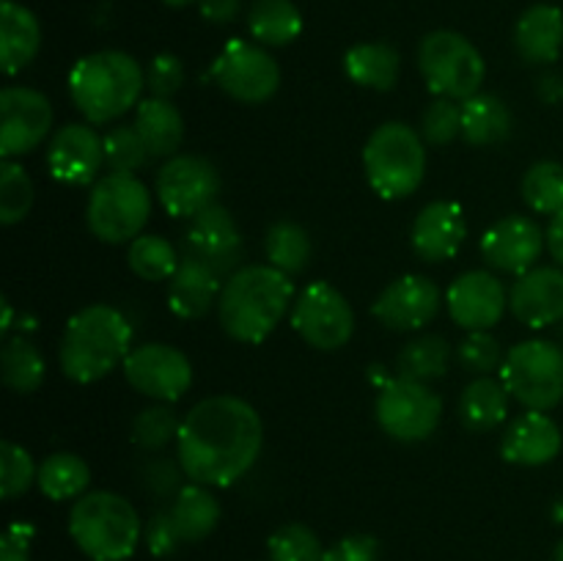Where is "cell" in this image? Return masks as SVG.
Masks as SVG:
<instances>
[{"mask_svg":"<svg viewBox=\"0 0 563 561\" xmlns=\"http://www.w3.org/2000/svg\"><path fill=\"white\" fill-rule=\"evenodd\" d=\"M69 534L93 561H124L143 537L135 506L119 493L93 490L80 495L69 512Z\"/></svg>","mask_w":563,"mask_h":561,"instance_id":"cell-5","label":"cell"},{"mask_svg":"<svg viewBox=\"0 0 563 561\" xmlns=\"http://www.w3.org/2000/svg\"><path fill=\"white\" fill-rule=\"evenodd\" d=\"M511 394L506 385L495 377H478L462 391L460 418L473 432H489L498 429L509 418Z\"/></svg>","mask_w":563,"mask_h":561,"instance_id":"cell-29","label":"cell"},{"mask_svg":"<svg viewBox=\"0 0 563 561\" xmlns=\"http://www.w3.org/2000/svg\"><path fill=\"white\" fill-rule=\"evenodd\" d=\"M146 72L121 50L82 55L69 72V97L91 124H104L141 105Z\"/></svg>","mask_w":563,"mask_h":561,"instance_id":"cell-4","label":"cell"},{"mask_svg":"<svg viewBox=\"0 0 563 561\" xmlns=\"http://www.w3.org/2000/svg\"><path fill=\"white\" fill-rule=\"evenodd\" d=\"M33 207V182L14 160L0 163V220L14 226L27 218Z\"/></svg>","mask_w":563,"mask_h":561,"instance_id":"cell-39","label":"cell"},{"mask_svg":"<svg viewBox=\"0 0 563 561\" xmlns=\"http://www.w3.org/2000/svg\"><path fill=\"white\" fill-rule=\"evenodd\" d=\"M445 306H449L451 319L460 328L489 330L500 322L509 306L504 284L487 270H471L462 273L445 292Z\"/></svg>","mask_w":563,"mask_h":561,"instance_id":"cell-18","label":"cell"},{"mask_svg":"<svg viewBox=\"0 0 563 561\" xmlns=\"http://www.w3.org/2000/svg\"><path fill=\"white\" fill-rule=\"evenodd\" d=\"M181 82H185V64L174 53L154 55L146 69V86L152 97L170 99L179 91Z\"/></svg>","mask_w":563,"mask_h":561,"instance_id":"cell-46","label":"cell"},{"mask_svg":"<svg viewBox=\"0 0 563 561\" xmlns=\"http://www.w3.org/2000/svg\"><path fill=\"white\" fill-rule=\"evenodd\" d=\"M0 372H3V383L14 394H33L42 388L47 366H44L42 352L25 336H14L5 341L0 352Z\"/></svg>","mask_w":563,"mask_h":561,"instance_id":"cell-36","label":"cell"},{"mask_svg":"<svg viewBox=\"0 0 563 561\" xmlns=\"http://www.w3.org/2000/svg\"><path fill=\"white\" fill-rule=\"evenodd\" d=\"M539 97L548 105H555L563 99V77L559 75H544L542 82H539Z\"/></svg>","mask_w":563,"mask_h":561,"instance_id":"cell-53","label":"cell"},{"mask_svg":"<svg viewBox=\"0 0 563 561\" xmlns=\"http://www.w3.org/2000/svg\"><path fill=\"white\" fill-rule=\"evenodd\" d=\"M561 451V429L548 413L528 410L506 427L500 438V454L506 462L522 468L548 465Z\"/></svg>","mask_w":563,"mask_h":561,"instance_id":"cell-23","label":"cell"},{"mask_svg":"<svg viewBox=\"0 0 563 561\" xmlns=\"http://www.w3.org/2000/svg\"><path fill=\"white\" fill-rule=\"evenodd\" d=\"M517 53L528 64H553L563 47V11L559 6L537 3L522 11L515 31Z\"/></svg>","mask_w":563,"mask_h":561,"instance_id":"cell-24","label":"cell"},{"mask_svg":"<svg viewBox=\"0 0 563 561\" xmlns=\"http://www.w3.org/2000/svg\"><path fill=\"white\" fill-rule=\"evenodd\" d=\"M511 110L495 94H482L462 102V138L473 146H495L511 135Z\"/></svg>","mask_w":563,"mask_h":561,"instance_id":"cell-28","label":"cell"},{"mask_svg":"<svg viewBox=\"0 0 563 561\" xmlns=\"http://www.w3.org/2000/svg\"><path fill=\"white\" fill-rule=\"evenodd\" d=\"M146 479L152 484L154 493L168 495L176 490V471L170 462H154V465L146 468Z\"/></svg>","mask_w":563,"mask_h":561,"instance_id":"cell-51","label":"cell"},{"mask_svg":"<svg viewBox=\"0 0 563 561\" xmlns=\"http://www.w3.org/2000/svg\"><path fill=\"white\" fill-rule=\"evenodd\" d=\"M555 520L563 522V498L559 501V506H555Z\"/></svg>","mask_w":563,"mask_h":561,"instance_id":"cell-57","label":"cell"},{"mask_svg":"<svg viewBox=\"0 0 563 561\" xmlns=\"http://www.w3.org/2000/svg\"><path fill=\"white\" fill-rule=\"evenodd\" d=\"M377 424L399 443H421L432 438L443 418V402L427 383L394 377L379 388Z\"/></svg>","mask_w":563,"mask_h":561,"instance_id":"cell-10","label":"cell"},{"mask_svg":"<svg viewBox=\"0 0 563 561\" xmlns=\"http://www.w3.org/2000/svg\"><path fill=\"white\" fill-rule=\"evenodd\" d=\"M165 6H170V9H185V6L196 3V0H163Z\"/></svg>","mask_w":563,"mask_h":561,"instance_id":"cell-55","label":"cell"},{"mask_svg":"<svg viewBox=\"0 0 563 561\" xmlns=\"http://www.w3.org/2000/svg\"><path fill=\"white\" fill-rule=\"evenodd\" d=\"M242 253H245V245H242V234L236 229L234 215L220 207V204L203 209L187 226L185 256L201 262L203 267L218 273L220 278L234 275L240 270Z\"/></svg>","mask_w":563,"mask_h":561,"instance_id":"cell-16","label":"cell"},{"mask_svg":"<svg viewBox=\"0 0 563 561\" xmlns=\"http://www.w3.org/2000/svg\"><path fill=\"white\" fill-rule=\"evenodd\" d=\"M522 198L533 212H563V165L555 160H539L522 176Z\"/></svg>","mask_w":563,"mask_h":561,"instance_id":"cell-38","label":"cell"},{"mask_svg":"<svg viewBox=\"0 0 563 561\" xmlns=\"http://www.w3.org/2000/svg\"><path fill=\"white\" fill-rule=\"evenodd\" d=\"M220 275L185 256L168 280V308L181 319H198L220 300Z\"/></svg>","mask_w":563,"mask_h":561,"instance_id":"cell-26","label":"cell"},{"mask_svg":"<svg viewBox=\"0 0 563 561\" xmlns=\"http://www.w3.org/2000/svg\"><path fill=\"white\" fill-rule=\"evenodd\" d=\"M467 237L465 212L456 201H432L412 220L410 245L423 262H449Z\"/></svg>","mask_w":563,"mask_h":561,"instance_id":"cell-22","label":"cell"},{"mask_svg":"<svg viewBox=\"0 0 563 561\" xmlns=\"http://www.w3.org/2000/svg\"><path fill=\"white\" fill-rule=\"evenodd\" d=\"M460 132H462V105H456L454 99L438 97L427 110H423L421 135L427 138L432 146H445V143L454 141Z\"/></svg>","mask_w":563,"mask_h":561,"instance_id":"cell-45","label":"cell"},{"mask_svg":"<svg viewBox=\"0 0 563 561\" xmlns=\"http://www.w3.org/2000/svg\"><path fill=\"white\" fill-rule=\"evenodd\" d=\"M418 69L434 97L454 99V102L476 97L487 75V64L476 44L456 31L427 33L418 47Z\"/></svg>","mask_w":563,"mask_h":561,"instance_id":"cell-8","label":"cell"},{"mask_svg":"<svg viewBox=\"0 0 563 561\" xmlns=\"http://www.w3.org/2000/svg\"><path fill=\"white\" fill-rule=\"evenodd\" d=\"M181 421L176 418V413L168 405H152L143 407L141 413L132 421V440H135L141 449L146 451H159L170 443V440L179 438Z\"/></svg>","mask_w":563,"mask_h":561,"instance_id":"cell-42","label":"cell"},{"mask_svg":"<svg viewBox=\"0 0 563 561\" xmlns=\"http://www.w3.org/2000/svg\"><path fill=\"white\" fill-rule=\"evenodd\" d=\"M509 308L522 324L539 330L563 319V270L533 267L517 275L509 289Z\"/></svg>","mask_w":563,"mask_h":561,"instance_id":"cell-21","label":"cell"},{"mask_svg":"<svg viewBox=\"0 0 563 561\" xmlns=\"http://www.w3.org/2000/svg\"><path fill=\"white\" fill-rule=\"evenodd\" d=\"M36 476L38 468L33 465V457L27 454V449H22L14 440H3L0 443V495L11 501L27 493Z\"/></svg>","mask_w":563,"mask_h":561,"instance_id":"cell-43","label":"cell"},{"mask_svg":"<svg viewBox=\"0 0 563 561\" xmlns=\"http://www.w3.org/2000/svg\"><path fill=\"white\" fill-rule=\"evenodd\" d=\"M179 262L176 248L159 234L135 237L126 251V264L143 280H170V275L179 270Z\"/></svg>","mask_w":563,"mask_h":561,"instance_id":"cell-37","label":"cell"},{"mask_svg":"<svg viewBox=\"0 0 563 561\" xmlns=\"http://www.w3.org/2000/svg\"><path fill=\"white\" fill-rule=\"evenodd\" d=\"M212 77L236 102L262 105L278 91L280 66L262 44L231 38L214 58Z\"/></svg>","mask_w":563,"mask_h":561,"instance_id":"cell-12","label":"cell"},{"mask_svg":"<svg viewBox=\"0 0 563 561\" xmlns=\"http://www.w3.org/2000/svg\"><path fill=\"white\" fill-rule=\"evenodd\" d=\"M344 72L361 88L390 91L399 77V53L385 42L355 44L346 50Z\"/></svg>","mask_w":563,"mask_h":561,"instance_id":"cell-30","label":"cell"},{"mask_svg":"<svg viewBox=\"0 0 563 561\" xmlns=\"http://www.w3.org/2000/svg\"><path fill=\"white\" fill-rule=\"evenodd\" d=\"M148 215H152V193L135 174L102 176L88 196V229L108 245H124L141 237Z\"/></svg>","mask_w":563,"mask_h":561,"instance_id":"cell-7","label":"cell"},{"mask_svg":"<svg viewBox=\"0 0 563 561\" xmlns=\"http://www.w3.org/2000/svg\"><path fill=\"white\" fill-rule=\"evenodd\" d=\"M456 358H460L465 372L478 374V377H489L495 369L500 372L506 361L500 341L489 330H471L467 339L460 344V350H456Z\"/></svg>","mask_w":563,"mask_h":561,"instance_id":"cell-44","label":"cell"},{"mask_svg":"<svg viewBox=\"0 0 563 561\" xmlns=\"http://www.w3.org/2000/svg\"><path fill=\"white\" fill-rule=\"evenodd\" d=\"M220 193V174L207 157L176 154L157 174V198L170 218L192 220L214 204Z\"/></svg>","mask_w":563,"mask_h":561,"instance_id":"cell-13","label":"cell"},{"mask_svg":"<svg viewBox=\"0 0 563 561\" xmlns=\"http://www.w3.org/2000/svg\"><path fill=\"white\" fill-rule=\"evenodd\" d=\"M91 482V468L71 451H55L38 465L36 484L49 501H69L86 495Z\"/></svg>","mask_w":563,"mask_h":561,"instance_id":"cell-33","label":"cell"},{"mask_svg":"<svg viewBox=\"0 0 563 561\" xmlns=\"http://www.w3.org/2000/svg\"><path fill=\"white\" fill-rule=\"evenodd\" d=\"M143 539H146L148 553L157 556V559H165V556L176 553V548L185 542L179 534V526H176L174 515H170V509L157 512V515L148 517L146 528H143Z\"/></svg>","mask_w":563,"mask_h":561,"instance_id":"cell-47","label":"cell"},{"mask_svg":"<svg viewBox=\"0 0 563 561\" xmlns=\"http://www.w3.org/2000/svg\"><path fill=\"white\" fill-rule=\"evenodd\" d=\"M242 0H198V9H201V16L212 25H229V22L236 20L240 14Z\"/></svg>","mask_w":563,"mask_h":561,"instance_id":"cell-50","label":"cell"},{"mask_svg":"<svg viewBox=\"0 0 563 561\" xmlns=\"http://www.w3.org/2000/svg\"><path fill=\"white\" fill-rule=\"evenodd\" d=\"M126 383L154 402H179L192 385L190 358L170 344H143L121 363Z\"/></svg>","mask_w":563,"mask_h":561,"instance_id":"cell-14","label":"cell"},{"mask_svg":"<svg viewBox=\"0 0 563 561\" xmlns=\"http://www.w3.org/2000/svg\"><path fill=\"white\" fill-rule=\"evenodd\" d=\"M544 234H548L550 253H553L555 262H559L563 267V212L553 215V220H550V226H548V231H544Z\"/></svg>","mask_w":563,"mask_h":561,"instance_id":"cell-52","label":"cell"},{"mask_svg":"<svg viewBox=\"0 0 563 561\" xmlns=\"http://www.w3.org/2000/svg\"><path fill=\"white\" fill-rule=\"evenodd\" d=\"M264 446V424L256 407L240 396H209L181 418L179 468L203 487H231L253 465Z\"/></svg>","mask_w":563,"mask_h":561,"instance_id":"cell-1","label":"cell"},{"mask_svg":"<svg viewBox=\"0 0 563 561\" xmlns=\"http://www.w3.org/2000/svg\"><path fill=\"white\" fill-rule=\"evenodd\" d=\"M137 135L146 143L152 157H176V148L185 141V119L170 99L148 97L137 105L135 124Z\"/></svg>","mask_w":563,"mask_h":561,"instance_id":"cell-27","label":"cell"},{"mask_svg":"<svg viewBox=\"0 0 563 561\" xmlns=\"http://www.w3.org/2000/svg\"><path fill=\"white\" fill-rule=\"evenodd\" d=\"M104 163V138L88 124H66L47 146V168L60 185H88Z\"/></svg>","mask_w":563,"mask_h":561,"instance_id":"cell-20","label":"cell"},{"mask_svg":"<svg viewBox=\"0 0 563 561\" xmlns=\"http://www.w3.org/2000/svg\"><path fill=\"white\" fill-rule=\"evenodd\" d=\"M170 515H174L185 542H201L218 528L220 504L212 490L192 482L187 487H179L174 506H170Z\"/></svg>","mask_w":563,"mask_h":561,"instance_id":"cell-31","label":"cell"},{"mask_svg":"<svg viewBox=\"0 0 563 561\" xmlns=\"http://www.w3.org/2000/svg\"><path fill=\"white\" fill-rule=\"evenodd\" d=\"M152 157L135 127L121 124L104 135V163L110 174H135Z\"/></svg>","mask_w":563,"mask_h":561,"instance_id":"cell-41","label":"cell"},{"mask_svg":"<svg viewBox=\"0 0 563 561\" xmlns=\"http://www.w3.org/2000/svg\"><path fill=\"white\" fill-rule=\"evenodd\" d=\"M289 319L297 336L322 352L341 350L355 333V311L350 300L328 280L308 284L297 295Z\"/></svg>","mask_w":563,"mask_h":561,"instance_id":"cell-11","label":"cell"},{"mask_svg":"<svg viewBox=\"0 0 563 561\" xmlns=\"http://www.w3.org/2000/svg\"><path fill=\"white\" fill-rule=\"evenodd\" d=\"M500 383L526 410H553L563 399V350L544 339L520 341L506 352Z\"/></svg>","mask_w":563,"mask_h":561,"instance_id":"cell-9","label":"cell"},{"mask_svg":"<svg viewBox=\"0 0 563 561\" xmlns=\"http://www.w3.org/2000/svg\"><path fill=\"white\" fill-rule=\"evenodd\" d=\"M295 306V284L273 264H247L229 275L218 300L225 333L242 344H262Z\"/></svg>","mask_w":563,"mask_h":561,"instance_id":"cell-2","label":"cell"},{"mask_svg":"<svg viewBox=\"0 0 563 561\" xmlns=\"http://www.w3.org/2000/svg\"><path fill=\"white\" fill-rule=\"evenodd\" d=\"M553 561H563V539L559 544H555V553H553Z\"/></svg>","mask_w":563,"mask_h":561,"instance_id":"cell-56","label":"cell"},{"mask_svg":"<svg viewBox=\"0 0 563 561\" xmlns=\"http://www.w3.org/2000/svg\"><path fill=\"white\" fill-rule=\"evenodd\" d=\"M451 346L443 336H418L396 358L399 377L416 380V383H432L449 372Z\"/></svg>","mask_w":563,"mask_h":561,"instance_id":"cell-35","label":"cell"},{"mask_svg":"<svg viewBox=\"0 0 563 561\" xmlns=\"http://www.w3.org/2000/svg\"><path fill=\"white\" fill-rule=\"evenodd\" d=\"M132 352V324L119 308L86 306L66 322L60 336V372L88 385L108 377Z\"/></svg>","mask_w":563,"mask_h":561,"instance_id":"cell-3","label":"cell"},{"mask_svg":"<svg viewBox=\"0 0 563 561\" xmlns=\"http://www.w3.org/2000/svg\"><path fill=\"white\" fill-rule=\"evenodd\" d=\"M363 170L368 187L385 201L412 196L427 174V148L421 135L405 121L377 127L363 148Z\"/></svg>","mask_w":563,"mask_h":561,"instance_id":"cell-6","label":"cell"},{"mask_svg":"<svg viewBox=\"0 0 563 561\" xmlns=\"http://www.w3.org/2000/svg\"><path fill=\"white\" fill-rule=\"evenodd\" d=\"M269 561H322L324 550L317 534L302 522H286L267 539Z\"/></svg>","mask_w":563,"mask_h":561,"instance_id":"cell-40","label":"cell"},{"mask_svg":"<svg viewBox=\"0 0 563 561\" xmlns=\"http://www.w3.org/2000/svg\"><path fill=\"white\" fill-rule=\"evenodd\" d=\"M11 328V302L3 300V324H0V330H9Z\"/></svg>","mask_w":563,"mask_h":561,"instance_id":"cell-54","label":"cell"},{"mask_svg":"<svg viewBox=\"0 0 563 561\" xmlns=\"http://www.w3.org/2000/svg\"><path fill=\"white\" fill-rule=\"evenodd\" d=\"M322 561H379V544L368 534H352L324 550Z\"/></svg>","mask_w":563,"mask_h":561,"instance_id":"cell-48","label":"cell"},{"mask_svg":"<svg viewBox=\"0 0 563 561\" xmlns=\"http://www.w3.org/2000/svg\"><path fill=\"white\" fill-rule=\"evenodd\" d=\"M53 127V105L36 88L9 86L0 91V154L22 157L38 148Z\"/></svg>","mask_w":563,"mask_h":561,"instance_id":"cell-15","label":"cell"},{"mask_svg":"<svg viewBox=\"0 0 563 561\" xmlns=\"http://www.w3.org/2000/svg\"><path fill=\"white\" fill-rule=\"evenodd\" d=\"M42 47V28L36 14L14 0L0 6V66L5 75H16L36 58Z\"/></svg>","mask_w":563,"mask_h":561,"instance_id":"cell-25","label":"cell"},{"mask_svg":"<svg viewBox=\"0 0 563 561\" xmlns=\"http://www.w3.org/2000/svg\"><path fill=\"white\" fill-rule=\"evenodd\" d=\"M440 289L427 275H401L390 280L379 297L374 300L372 314L396 333L407 330H421L423 324L432 322L440 311Z\"/></svg>","mask_w":563,"mask_h":561,"instance_id":"cell-17","label":"cell"},{"mask_svg":"<svg viewBox=\"0 0 563 561\" xmlns=\"http://www.w3.org/2000/svg\"><path fill=\"white\" fill-rule=\"evenodd\" d=\"M36 528L31 522H11L0 537V561H31V548Z\"/></svg>","mask_w":563,"mask_h":561,"instance_id":"cell-49","label":"cell"},{"mask_svg":"<svg viewBox=\"0 0 563 561\" xmlns=\"http://www.w3.org/2000/svg\"><path fill=\"white\" fill-rule=\"evenodd\" d=\"M544 242H548V234L531 218L511 215V218L489 226L487 234L482 237V253L489 267L500 270V273L522 275L539 262Z\"/></svg>","mask_w":563,"mask_h":561,"instance_id":"cell-19","label":"cell"},{"mask_svg":"<svg viewBox=\"0 0 563 561\" xmlns=\"http://www.w3.org/2000/svg\"><path fill=\"white\" fill-rule=\"evenodd\" d=\"M247 28L262 47H286L302 33V14L291 0H256Z\"/></svg>","mask_w":563,"mask_h":561,"instance_id":"cell-32","label":"cell"},{"mask_svg":"<svg viewBox=\"0 0 563 561\" xmlns=\"http://www.w3.org/2000/svg\"><path fill=\"white\" fill-rule=\"evenodd\" d=\"M264 253L275 270L291 278V275H300L311 262V237L295 220H278L269 226L264 237Z\"/></svg>","mask_w":563,"mask_h":561,"instance_id":"cell-34","label":"cell"}]
</instances>
